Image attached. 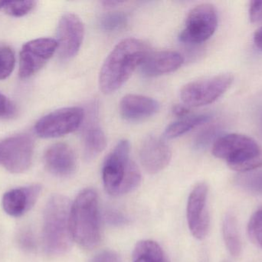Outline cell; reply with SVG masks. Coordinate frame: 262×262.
<instances>
[{"label":"cell","mask_w":262,"mask_h":262,"mask_svg":"<svg viewBox=\"0 0 262 262\" xmlns=\"http://www.w3.org/2000/svg\"><path fill=\"white\" fill-rule=\"evenodd\" d=\"M218 26V14L210 3H202L191 9L180 40L186 44H200L209 39Z\"/></svg>","instance_id":"cell-7"},{"label":"cell","mask_w":262,"mask_h":262,"mask_svg":"<svg viewBox=\"0 0 262 262\" xmlns=\"http://www.w3.org/2000/svg\"><path fill=\"white\" fill-rule=\"evenodd\" d=\"M41 191L40 185H32L6 192L2 199L3 210L10 216H21L33 207Z\"/></svg>","instance_id":"cell-15"},{"label":"cell","mask_w":262,"mask_h":262,"mask_svg":"<svg viewBox=\"0 0 262 262\" xmlns=\"http://www.w3.org/2000/svg\"><path fill=\"white\" fill-rule=\"evenodd\" d=\"M120 113L127 121L137 122L152 116L160 110V104L145 95L128 94L119 105Z\"/></svg>","instance_id":"cell-16"},{"label":"cell","mask_w":262,"mask_h":262,"mask_svg":"<svg viewBox=\"0 0 262 262\" xmlns=\"http://www.w3.org/2000/svg\"><path fill=\"white\" fill-rule=\"evenodd\" d=\"M84 27L81 18L74 13H66L60 18L57 32L58 55L69 59L77 55L83 39Z\"/></svg>","instance_id":"cell-12"},{"label":"cell","mask_w":262,"mask_h":262,"mask_svg":"<svg viewBox=\"0 0 262 262\" xmlns=\"http://www.w3.org/2000/svg\"><path fill=\"white\" fill-rule=\"evenodd\" d=\"M72 238L81 247L92 249L101 240V218L98 193L92 189L81 191L72 204L70 215Z\"/></svg>","instance_id":"cell-3"},{"label":"cell","mask_w":262,"mask_h":262,"mask_svg":"<svg viewBox=\"0 0 262 262\" xmlns=\"http://www.w3.org/2000/svg\"><path fill=\"white\" fill-rule=\"evenodd\" d=\"M92 262H119V258L115 252L104 251L97 255Z\"/></svg>","instance_id":"cell-32"},{"label":"cell","mask_w":262,"mask_h":262,"mask_svg":"<svg viewBox=\"0 0 262 262\" xmlns=\"http://www.w3.org/2000/svg\"><path fill=\"white\" fill-rule=\"evenodd\" d=\"M107 146L105 134L95 118L88 123L83 134V147L86 160L94 159L101 154Z\"/></svg>","instance_id":"cell-18"},{"label":"cell","mask_w":262,"mask_h":262,"mask_svg":"<svg viewBox=\"0 0 262 262\" xmlns=\"http://www.w3.org/2000/svg\"><path fill=\"white\" fill-rule=\"evenodd\" d=\"M18 243L21 249L29 252L35 250V240L33 232L29 228L21 229L18 235Z\"/></svg>","instance_id":"cell-27"},{"label":"cell","mask_w":262,"mask_h":262,"mask_svg":"<svg viewBox=\"0 0 262 262\" xmlns=\"http://www.w3.org/2000/svg\"><path fill=\"white\" fill-rule=\"evenodd\" d=\"M72 203L64 195L50 197L43 214L42 241L45 252L50 256L66 254L72 247L70 215Z\"/></svg>","instance_id":"cell-2"},{"label":"cell","mask_w":262,"mask_h":262,"mask_svg":"<svg viewBox=\"0 0 262 262\" xmlns=\"http://www.w3.org/2000/svg\"><path fill=\"white\" fill-rule=\"evenodd\" d=\"M58 49L56 39L39 38L23 46L19 56V76L28 78L44 67Z\"/></svg>","instance_id":"cell-10"},{"label":"cell","mask_w":262,"mask_h":262,"mask_svg":"<svg viewBox=\"0 0 262 262\" xmlns=\"http://www.w3.org/2000/svg\"><path fill=\"white\" fill-rule=\"evenodd\" d=\"M217 129L213 126L208 127L205 129L203 132H200L197 135L195 140V147L196 149H203L207 146L210 143V142L213 139L214 135L216 134Z\"/></svg>","instance_id":"cell-28"},{"label":"cell","mask_w":262,"mask_h":262,"mask_svg":"<svg viewBox=\"0 0 262 262\" xmlns=\"http://www.w3.org/2000/svg\"><path fill=\"white\" fill-rule=\"evenodd\" d=\"M249 18L252 23L262 21V1H252L249 6Z\"/></svg>","instance_id":"cell-31"},{"label":"cell","mask_w":262,"mask_h":262,"mask_svg":"<svg viewBox=\"0 0 262 262\" xmlns=\"http://www.w3.org/2000/svg\"><path fill=\"white\" fill-rule=\"evenodd\" d=\"M6 1H0V9L4 8L5 4H6Z\"/></svg>","instance_id":"cell-36"},{"label":"cell","mask_w":262,"mask_h":262,"mask_svg":"<svg viewBox=\"0 0 262 262\" xmlns=\"http://www.w3.org/2000/svg\"><path fill=\"white\" fill-rule=\"evenodd\" d=\"M233 80V75L226 73L191 82L182 88L180 98L189 108L207 106L227 92Z\"/></svg>","instance_id":"cell-6"},{"label":"cell","mask_w":262,"mask_h":262,"mask_svg":"<svg viewBox=\"0 0 262 262\" xmlns=\"http://www.w3.org/2000/svg\"><path fill=\"white\" fill-rule=\"evenodd\" d=\"M238 187L246 192L262 195V170L250 171L238 174L235 179Z\"/></svg>","instance_id":"cell-22"},{"label":"cell","mask_w":262,"mask_h":262,"mask_svg":"<svg viewBox=\"0 0 262 262\" xmlns=\"http://www.w3.org/2000/svg\"><path fill=\"white\" fill-rule=\"evenodd\" d=\"M207 185L200 183L189 194L186 208L188 226L192 235L199 240L206 238L209 230L210 218L208 210Z\"/></svg>","instance_id":"cell-11"},{"label":"cell","mask_w":262,"mask_h":262,"mask_svg":"<svg viewBox=\"0 0 262 262\" xmlns=\"http://www.w3.org/2000/svg\"><path fill=\"white\" fill-rule=\"evenodd\" d=\"M36 6L35 1H6L3 9L6 13L14 17H21L33 10Z\"/></svg>","instance_id":"cell-26"},{"label":"cell","mask_w":262,"mask_h":262,"mask_svg":"<svg viewBox=\"0 0 262 262\" xmlns=\"http://www.w3.org/2000/svg\"><path fill=\"white\" fill-rule=\"evenodd\" d=\"M139 158L148 173L157 174L170 163L172 150L164 140L157 135H149L140 144Z\"/></svg>","instance_id":"cell-13"},{"label":"cell","mask_w":262,"mask_h":262,"mask_svg":"<svg viewBox=\"0 0 262 262\" xmlns=\"http://www.w3.org/2000/svg\"><path fill=\"white\" fill-rule=\"evenodd\" d=\"M44 160L46 169L55 176H71L76 170L75 152L66 143H56L50 146L45 154Z\"/></svg>","instance_id":"cell-14"},{"label":"cell","mask_w":262,"mask_h":262,"mask_svg":"<svg viewBox=\"0 0 262 262\" xmlns=\"http://www.w3.org/2000/svg\"><path fill=\"white\" fill-rule=\"evenodd\" d=\"M211 119V116L206 114L184 117L179 121L169 125L165 129L164 137L169 139L178 138L184 134L187 133L197 126L208 123Z\"/></svg>","instance_id":"cell-20"},{"label":"cell","mask_w":262,"mask_h":262,"mask_svg":"<svg viewBox=\"0 0 262 262\" xmlns=\"http://www.w3.org/2000/svg\"><path fill=\"white\" fill-rule=\"evenodd\" d=\"M104 218L108 224L115 226H124L128 223V218L124 216L121 212L115 209H109L105 212Z\"/></svg>","instance_id":"cell-30"},{"label":"cell","mask_w":262,"mask_h":262,"mask_svg":"<svg viewBox=\"0 0 262 262\" xmlns=\"http://www.w3.org/2000/svg\"><path fill=\"white\" fill-rule=\"evenodd\" d=\"M184 58L176 51L163 50L149 52L141 65V70L146 76L155 77L170 73L181 67Z\"/></svg>","instance_id":"cell-17"},{"label":"cell","mask_w":262,"mask_h":262,"mask_svg":"<svg viewBox=\"0 0 262 262\" xmlns=\"http://www.w3.org/2000/svg\"><path fill=\"white\" fill-rule=\"evenodd\" d=\"M133 262H167L163 249L151 240L139 241L134 248Z\"/></svg>","instance_id":"cell-21"},{"label":"cell","mask_w":262,"mask_h":262,"mask_svg":"<svg viewBox=\"0 0 262 262\" xmlns=\"http://www.w3.org/2000/svg\"><path fill=\"white\" fill-rule=\"evenodd\" d=\"M84 118V111L81 108H63L40 118L35 124V132L41 138H58L77 130Z\"/></svg>","instance_id":"cell-8"},{"label":"cell","mask_w":262,"mask_h":262,"mask_svg":"<svg viewBox=\"0 0 262 262\" xmlns=\"http://www.w3.org/2000/svg\"><path fill=\"white\" fill-rule=\"evenodd\" d=\"M127 17L122 12H111L104 14L100 19V26L106 32L121 30L127 24Z\"/></svg>","instance_id":"cell-23"},{"label":"cell","mask_w":262,"mask_h":262,"mask_svg":"<svg viewBox=\"0 0 262 262\" xmlns=\"http://www.w3.org/2000/svg\"><path fill=\"white\" fill-rule=\"evenodd\" d=\"M130 150L128 140H121L104 162L103 183L107 193L112 196L130 193L141 182L138 167L130 160Z\"/></svg>","instance_id":"cell-4"},{"label":"cell","mask_w":262,"mask_h":262,"mask_svg":"<svg viewBox=\"0 0 262 262\" xmlns=\"http://www.w3.org/2000/svg\"><path fill=\"white\" fill-rule=\"evenodd\" d=\"M248 234L253 243L262 249V209L251 217L248 224Z\"/></svg>","instance_id":"cell-25"},{"label":"cell","mask_w":262,"mask_h":262,"mask_svg":"<svg viewBox=\"0 0 262 262\" xmlns=\"http://www.w3.org/2000/svg\"><path fill=\"white\" fill-rule=\"evenodd\" d=\"M223 235L229 253L234 257L239 256L242 252L241 238L238 233L236 218L232 212H228L225 216Z\"/></svg>","instance_id":"cell-19"},{"label":"cell","mask_w":262,"mask_h":262,"mask_svg":"<svg viewBox=\"0 0 262 262\" xmlns=\"http://www.w3.org/2000/svg\"><path fill=\"white\" fill-rule=\"evenodd\" d=\"M15 57L12 49L0 47V80L6 79L13 72Z\"/></svg>","instance_id":"cell-24"},{"label":"cell","mask_w":262,"mask_h":262,"mask_svg":"<svg viewBox=\"0 0 262 262\" xmlns=\"http://www.w3.org/2000/svg\"><path fill=\"white\" fill-rule=\"evenodd\" d=\"M225 262H228V261H225Z\"/></svg>","instance_id":"cell-37"},{"label":"cell","mask_w":262,"mask_h":262,"mask_svg":"<svg viewBox=\"0 0 262 262\" xmlns=\"http://www.w3.org/2000/svg\"><path fill=\"white\" fill-rule=\"evenodd\" d=\"M123 3V2L121 1H103L102 4L104 7L106 8H113L115 7V6H118V5L121 4Z\"/></svg>","instance_id":"cell-35"},{"label":"cell","mask_w":262,"mask_h":262,"mask_svg":"<svg viewBox=\"0 0 262 262\" xmlns=\"http://www.w3.org/2000/svg\"><path fill=\"white\" fill-rule=\"evenodd\" d=\"M254 43L256 47L262 51V26L255 31L254 35Z\"/></svg>","instance_id":"cell-34"},{"label":"cell","mask_w":262,"mask_h":262,"mask_svg":"<svg viewBox=\"0 0 262 262\" xmlns=\"http://www.w3.org/2000/svg\"><path fill=\"white\" fill-rule=\"evenodd\" d=\"M172 113L180 118H184V117L188 116L190 113V109L185 105H176L172 108Z\"/></svg>","instance_id":"cell-33"},{"label":"cell","mask_w":262,"mask_h":262,"mask_svg":"<svg viewBox=\"0 0 262 262\" xmlns=\"http://www.w3.org/2000/svg\"><path fill=\"white\" fill-rule=\"evenodd\" d=\"M16 113V107L11 100L0 92V118H11Z\"/></svg>","instance_id":"cell-29"},{"label":"cell","mask_w":262,"mask_h":262,"mask_svg":"<svg viewBox=\"0 0 262 262\" xmlns=\"http://www.w3.org/2000/svg\"><path fill=\"white\" fill-rule=\"evenodd\" d=\"M34 140L29 135L9 137L0 143V165L12 173H21L32 164Z\"/></svg>","instance_id":"cell-9"},{"label":"cell","mask_w":262,"mask_h":262,"mask_svg":"<svg viewBox=\"0 0 262 262\" xmlns=\"http://www.w3.org/2000/svg\"><path fill=\"white\" fill-rule=\"evenodd\" d=\"M149 54L146 43L135 38L120 42L110 52L99 75V86L104 94L119 89Z\"/></svg>","instance_id":"cell-1"},{"label":"cell","mask_w":262,"mask_h":262,"mask_svg":"<svg viewBox=\"0 0 262 262\" xmlns=\"http://www.w3.org/2000/svg\"><path fill=\"white\" fill-rule=\"evenodd\" d=\"M212 155L225 160L229 167L240 172H250L262 167V150L250 137L242 134L223 135L215 140Z\"/></svg>","instance_id":"cell-5"}]
</instances>
